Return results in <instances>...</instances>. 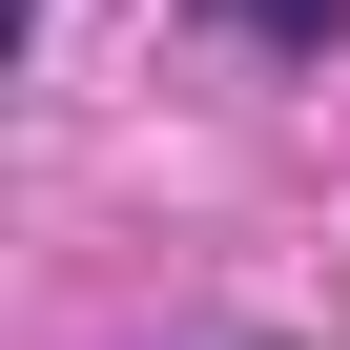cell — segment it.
<instances>
[{"label": "cell", "mask_w": 350, "mask_h": 350, "mask_svg": "<svg viewBox=\"0 0 350 350\" xmlns=\"http://www.w3.org/2000/svg\"><path fill=\"white\" fill-rule=\"evenodd\" d=\"M206 21H247V42H329V0H206Z\"/></svg>", "instance_id": "1"}]
</instances>
